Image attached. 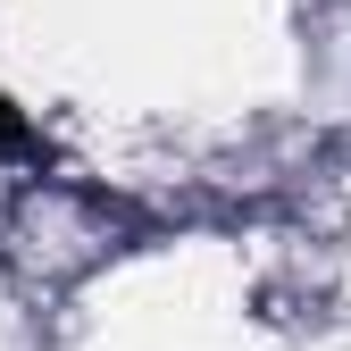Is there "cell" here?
I'll return each instance as SVG.
<instances>
[{
	"instance_id": "1",
	"label": "cell",
	"mask_w": 351,
	"mask_h": 351,
	"mask_svg": "<svg viewBox=\"0 0 351 351\" xmlns=\"http://www.w3.org/2000/svg\"><path fill=\"white\" fill-rule=\"evenodd\" d=\"M0 143H17V117H9V109H0Z\"/></svg>"
}]
</instances>
